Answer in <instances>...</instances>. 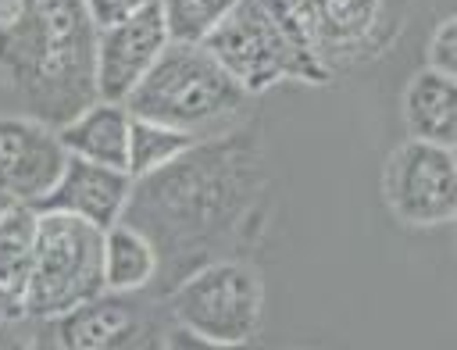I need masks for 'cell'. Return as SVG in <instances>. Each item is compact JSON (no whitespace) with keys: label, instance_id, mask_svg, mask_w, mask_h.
Returning a JSON list of instances; mask_svg holds the SVG:
<instances>
[{"label":"cell","instance_id":"cell-6","mask_svg":"<svg viewBox=\"0 0 457 350\" xmlns=\"http://www.w3.org/2000/svg\"><path fill=\"white\" fill-rule=\"evenodd\" d=\"M164 296L175 329L204 343L236 346L261 329L264 282L261 271L243 257L207 261L186 271Z\"/></svg>","mask_w":457,"mask_h":350},{"label":"cell","instance_id":"cell-7","mask_svg":"<svg viewBox=\"0 0 457 350\" xmlns=\"http://www.w3.org/2000/svg\"><path fill=\"white\" fill-rule=\"evenodd\" d=\"M286 7L328 79L382 57L407 18V0H286Z\"/></svg>","mask_w":457,"mask_h":350},{"label":"cell","instance_id":"cell-14","mask_svg":"<svg viewBox=\"0 0 457 350\" xmlns=\"http://www.w3.org/2000/svg\"><path fill=\"white\" fill-rule=\"evenodd\" d=\"M400 114L411 139L457 146V82L453 75L418 68L400 96Z\"/></svg>","mask_w":457,"mask_h":350},{"label":"cell","instance_id":"cell-3","mask_svg":"<svg viewBox=\"0 0 457 350\" xmlns=\"http://www.w3.org/2000/svg\"><path fill=\"white\" fill-rule=\"evenodd\" d=\"M250 93L214 61L204 43H168L125 107L136 118L171 125L196 143L239 129Z\"/></svg>","mask_w":457,"mask_h":350},{"label":"cell","instance_id":"cell-2","mask_svg":"<svg viewBox=\"0 0 457 350\" xmlns=\"http://www.w3.org/2000/svg\"><path fill=\"white\" fill-rule=\"evenodd\" d=\"M82 0H0V114L64 125L96 100Z\"/></svg>","mask_w":457,"mask_h":350},{"label":"cell","instance_id":"cell-15","mask_svg":"<svg viewBox=\"0 0 457 350\" xmlns=\"http://www.w3.org/2000/svg\"><path fill=\"white\" fill-rule=\"evenodd\" d=\"M32 239H36V207L14 204L0 218V325L25 321Z\"/></svg>","mask_w":457,"mask_h":350},{"label":"cell","instance_id":"cell-12","mask_svg":"<svg viewBox=\"0 0 457 350\" xmlns=\"http://www.w3.org/2000/svg\"><path fill=\"white\" fill-rule=\"evenodd\" d=\"M129 196H132V175L125 168H111V164H96L68 154L54 189L36 211H64L107 229L121 218Z\"/></svg>","mask_w":457,"mask_h":350},{"label":"cell","instance_id":"cell-17","mask_svg":"<svg viewBox=\"0 0 457 350\" xmlns=\"http://www.w3.org/2000/svg\"><path fill=\"white\" fill-rule=\"evenodd\" d=\"M189 146H196L193 136L171 129V125H161V121H150V118H136L132 114V129H129V175L132 179H143V175H154L161 168H168L171 161H179Z\"/></svg>","mask_w":457,"mask_h":350},{"label":"cell","instance_id":"cell-16","mask_svg":"<svg viewBox=\"0 0 457 350\" xmlns=\"http://www.w3.org/2000/svg\"><path fill=\"white\" fill-rule=\"evenodd\" d=\"M161 257L150 236L129 221L104 229V289L114 293H146L157 282Z\"/></svg>","mask_w":457,"mask_h":350},{"label":"cell","instance_id":"cell-18","mask_svg":"<svg viewBox=\"0 0 457 350\" xmlns=\"http://www.w3.org/2000/svg\"><path fill=\"white\" fill-rule=\"evenodd\" d=\"M239 0H157L171 43H204Z\"/></svg>","mask_w":457,"mask_h":350},{"label":"cell","instance_id":"cell-10","mask_svg":"<svg viewBox=\"0 0 457 350\" xmlns=\"http://www.w3.org/2000/svg\"><path fill=\"white\" fill-rule=\"evenodd\" d=\"M168 29L161 18L157 0L139 7L136 14L96 29L93 36V82L96 96L104 100H129V93L143 82V75L154 68L161 50L168 46Z\"/></svg>","mask_w":457,"mask_h":350},{"label":"cell","instance_id":"cell-8","mask_svg":"<svg viewBox=\"0 0 457 350\" xmlns=\"http://www.w3.org/2000/svg\"><path fill=\"white\" fill-rule=\"evenodd\" d=\"M382 193L396 221L414 229L446 225L457 214V157L453 146L403 139L382 171Z\"/></svg>","mask_w":457,"mask_h":350},{"label":"cell","instance_id":"cell-9","mask_svg":"<svg viewBox=\"0 0 457 350\" xmlns=\"http://www.w3.org/2000/svg\"><path fill=\"white\" fill-rule=\"evenodd\" d=\"M43 336L54 346L68 350H114V346H146L150 336H161V321L154 304L143 293H114L104 289L86 304L39 321Z\"/></svg>","mask_w":457,"mask_h":350},{"label":"cell","instance_id":"cell-11","mask_svg":"<svg viewBox=\"0 0 457 350\" xmlns=\"http://www.w3.org/2000/svg\"><path fill=\"white\" fill-rule=\"evenodd\" d=\"M68 150L57 136V125L0 114V189L25 207H39L54 189Z\"/></svg>","mask_w":457,"mask_h":350},{"label":"cell","instance_id":"cell-21","mask_svg":"<svg viewBox=\"0 0 457 350\" xmlns=\"http://www.w3.org/2000/svg\"><path fill=\"white\" fill-rule=\"evenodd\" d=\"M11 207H14V200H11V196H7L4 189H0V218H4V214H7Z\"/></svg>","mask_w":457,"mask_h":350},{"label":"cell","instance_id":"cell-20","mask_svg":"<svg viewBox=\"0 0 457 350\" xmlns=\"http://www.w3.org/2000/svg\"><path fill=\"white\" fill-rule=\"evenodd\" d=\"M150 0H82V11L89 14V21L96 29H104V25H114V21L129 18V14H136Z\"/></svg>","mask_w":457,"mask_h":350},{"label":"cell","instance_id":"cell-19","mask_svg":"<svg viewBox=\"0 0 457 350\" xmlns=\"http://www.w3.org/2000/svg\"><path fill=\"white\" fill-rule=\"evenodd\" d=\"M425 68L457 79V21L453 18H443L432 29V36L425 43Z\"/></svg>","mask_w":457,"mask_h":350},{"label":"cell","instance_id":"cell-13","mask_svg":"<svg viewBox=\"0 0 457 350\" xmlns=\"http://www.w3.org/2000/svg\"><path fill=\"white\" fill-rule=\"evenodd\" d=\"M129 129H132V111L121 100L96 96L82 111H75L64 125H57V136H61V143L71 157L125 168V161H129Z\"/></svg>","mask_w":457,"mask_h":350},{"label":"cell","instance_id":"cell-5","mask_svg":"<svg viewBox=\"0 0 457 350\" xmlns=\"http://www.w3.org/2000/svg\"><path fill=\"white\" fill-rule=\"evenodd\" d=\"M96 293H104V229L64 211H36L25 321L57 318Z\"/></svg>","mask_w":457,"mask_h":350},{"label":"cell","instance_id":"cell-4","mask_svg":"<svg viewBox=\"0 0 457 350\" xmlns=\"http://www.w3.org/2000/svg\"><path fill=\"white\" fill-rule=\"evenodd\" d=\"M204 46L250 96L282 82H328L286 0H239Z\"/></svg>","mask_w":457,"mask_h":350},{"label":"cell","instance_id":"cell-1","mask_svg":"<svg viewBox=\"0 0 457 350\" xmlns=\"http://www.w3.org/2000/svg\"><path fill=\"white\" fill-rule=\"evenodd\" d=\"M264 193V161L239 129L189 146L154 175L132 179L121 221L143 229L157 246V279H168L161 296L186 271L228 257L225 246H236L243 229L253 225Z\"/></svg>","mask_w":457,"mask_h":350}]
</instances>
